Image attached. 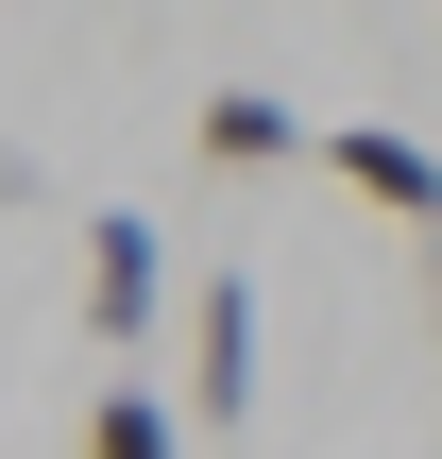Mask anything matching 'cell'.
<instances>
[{
  "label": "cell",
  "mask_w": 442,
  "mask_h": 459,
  "mask_svg": "<svg viewBox=\"0 0 442 459\" xmlns=\"http://www.w3.org/2000/svg\"><path fill=\"white\" fill-rule=\"evenodd\" d=\"M187 426H256V273H204L187 307Z\"/></svg>",
  "instance_id": "6da1fadb"
},
{
  "label": "cell",
  "mask_w": 442,
  "mask_h": 459,
  "mask_svg": "<svg viewBox=\"0 0 442 459\" xmlns=\"http://www.w3.org/2000/svg\"><path fill=\"white\" fill-rule=\"evenodd\" d=\"M153 273H170V255H153V221H136V204H102V221H85V341H102V358H136V341H153Z\"/></svg>",
  "instance_id": "7a4b0ae2"
},
{
  "label": "cell",
  "mask_w": 442,
  "mask_h": 459,
  "mask_svg": "<svg viewBox=\"0 0 442 459\" xmlns=\"http://www.w3.org/2000/svg\"><path fill=\"white\" fill-rule=\"evenodd\" d=\"M324 170H341L358 204H392L409 238H442V153H426V136H392V119H341V136H324Z\"/></svg>",
  "instance_id": "3957f363"
},
{
  "label": "cell",
  "mask_w": 442,
  "mask_h": 459,
  "mask_svg": "<svg viewBox=\"0 0 442 459\" xmlns=\"http://www.w3.org/2000/svg\"><path fill=\"white\" fill-rule=\"evenodd\" d=\"M187 136H204V170H290V153H307V119H290L273 85H204Z\"/></svg>",
  "instance_id": "277c9868"
},
{
  "label": "cell",
  "mask_w": 442,
  "mask_h": 459,
  "mask_svg": "<svg viewBox=\"0 0 442 459\" xmlns=\"http://www.w3.org/2000/svg\"><path fill=\"white\" fill-rule=\"evenodd\" d=\"M85 459H187V392H153V375H102Z\"/></svg>",
  "instance_id": "5b68a950"
},
{
  "label": "cell",
  "mask_w": 442,
  "mask_h": 459,
  "mask_svg": "<svg viewBox=\"0 0 442 459\" xmlns=\"http://www.w3.org/2000/svg\"><path fill=\"white\" fill-rule=\"evenodd\" d=\"M426 324H442V238H426Z\"/></svg>",
  "instance_id": "8992f818"
}]
</instances>
